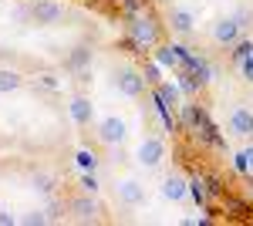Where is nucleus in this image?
<instances>
[{"mask_svg": "<svg viewBox=\"0 0 253 226\" xmlns=\"http://www.w3.org/2000/svg\"><path fill=\"white\" fill-rule=\"evenodd\" d=\"M128 41H135L138 47H152V44H159V27H156V20L145 17V14L132 17V24H128Z\"/></svg>", "mask_w": 253, "mask_h": 226, "instance_id": "1", "label": "nucleus"}, {"mask_svg": "<svg viewBox=\"0 0 253 226\" xmlns=\"http://www.w3.org/2000/svg\"><path fill=\"white\" fill-rule=\"evenodd\" d=\"M135 159L145 166V169H156L159 162L166 159V142L162 138H156V135H149V138H142V145H138Z\"/></svg>", "mask_w": 253, "mask_h": 226, "instance_id": "2", "label": "nucleus"}, {"mask_svg": "<svg viewBox=\"0 0 253 226\" xmlns=\"http://www.w3.org/2000/svg\"><path fill=\"white\" fill-rule=\"evenodd\" d=\"M115 88L125 98H138V94L145 91V75H138V71H132V68H125V71H118L115 75Z\"/></svg>", "mask_w": 253, "mask_h": 226, "instance_id": "3", "label": "nucleus"}, {"mask_svg": "<svg viewBox=\"0 0 253 226\" xmlns=\"http://www.w3.org/2000/svg\"><path fill=\"white\" fill-rule=\"evenodd\" d=\"M31 17H34V24H58L61 17H64V7L61 3H54V0H34L31 3Z\"/></svg>", "mask_w": 253, "mask_h": 226, "instance_id": "4", "label": "nucleus"}, {"mask_svg": "<svg viewBox=\"0 0 253 226\" xmlns=\"http://www.w3.org/2000/svg\"><path fill=\"white\" fill-rule=\"evenodd\" d=\"M98 138H101L105 145H118V142L125 138V122H122L118 115L101 118V125H98Z\"/></svg>", "mask_w": 253, "mask_h": 226, "instance_id": "5", "label": "nucleus"}, {"mask_svg": "<svg viewBox=\"0 0 253 226\" xmlns=\"http://www.w3.org/2000/svg\"><path fill=\"white\" fill-rule=\"evenodd\" d=\"M115 196H118V203H125V206H138V203H145V186L138 179H122Z\"/></svg>", "mask_w": 253, "mask_h": 226, "instance_id": "6", "label": "nucleus"}, {"mask_svg": "<svg viewBox=\"0 0 253 226\" xmlns=\"http://www.w3.org/2000/svg\"><path fill=\"white\" fill-rule=\"evenodd\" d=\"M230 132L240 135V138H253V112L250 108H233L230 112Z\"/></svg>", "mask_w": 253, "mask_h": 226, "instance_id": "7", "label": "nucleus"}, {"mask_svg": "<svg viewBox=\"0 0 253 226\" xmlns=\"http://www.w3.org/2000/svg\"><path fill=\"white\" fill-rule=\"evenodd\" d=\"M240 20L236 17H223V20H216V27H213V38L216 44H236V38H240Z\"/></svg>", "mask_w": 253, "mask_h": 226, "instance_id": "8", "label": "nucleus"}, {"mask_svg": "<svg viewBox=\"0 0 253 226\" xmlns=\"http://www.w3.org/2000/svg\"><path fill=\"white\" fill-rule=\"evenodd\" d=\"M186 192H189V182H186L182 176H169V179L162 182V196H166L169 203H182Z\"/></svg>", "mask_w": 253, "mask_h": 226, "instance_id": "9", "label": "nucleus"}, {"mask_svg": "<svg viewBox=\"0 0 253 226\" xmlns=\"http://www.w3.org/2000/svg\"><path fill=\"white\" fill-rule=\"evenodd\" d=\"M71 213L78 216L81 223L98 220V206H95V199H91V192H84V196H78V199H71Z\"/></svg>", "mask_w": 253, "mask_h": 226, "instance_id": "10", "label": "nucleus"}, {"mask_svg": "<svg viewBox=\"0 0 253 226\" xmlns=\"http://www.w3.org/2000/svg\"><path fill=\"white\" fill-rule=\"evenodd\" d=\"M169 24H172L175 34H193L196 17L189 14V10H182V7H172V14H169Z\"/></svg>", "mask_w": 253, "mask_h": 226, "instance_id": "11", "label": "nucleus"}, {"mask_svg": "<svg viewBox=\"0 0 253 226\" xmlns=\"http://www.w3.org/2000/svg\"><path fill=\"white\" fill-rule=\"evenodd\" d=\"M71 118H75L78 125H91V118H95V105H91L88 98H75V101H71Z\"/></svg>", "mask_w": 253, "mask_h": 226, "instance_id": "12", "label": "nucleus"}, {"mask_svg": "<svg viewBox=\"0 0 253 226\" xmlns=\"http://www.w3.org/2000/svg\"><path fill=\"white\" fill-rule=\"evenodd\" d=\"M189 196L196 199V206H206V203H210V196H213V189H210V179H203V176L189 179Z\"/></svg>", "mask_w": 253, "mask_h": 226, "instance_id": "13", "label": "nucleus"}, {"mask_svg": "<svg viewBox=\"0 0 253 226\" xmlns=\"http://www.w3.org/2000/svg\"><path fill=\"white\" fill-rule=\"evenodd\" d=\"M159 64L162 68H179L182 64V54H179V44H166V47H159Z\"/></svg>", "mask_w": 253, "mask_h": 226, "instance_id": "14", "label": "nucleus"}, {"mask_svg": "<svg viewBox=\"0 0 253 226\" xmlns=\"http://www.w3.org/2000/svg\"><path fill=\"white\" fill-rule=\"evenodd\" d=\"M20 85H24V78H20L17 71H10V68H3V71H0V94L17 91Z\"/></svg>", "mask_w": 253, "mask_h": 226, "instance_id": "15", "label": "nucleus"}, {"mask_svg": "<svg viewBox=\"0 0 253 226\" xmlns=\"http://www.w3.org/2000/svg\"><path fill=\"white\" fill-rule=\"evenodd\" d=\"M84 64H91V47H75L71 57H68V68L71 71H81Z\"/></svg>", "mask_w": 253, "mask_h": 226, "instance_id": "16", "label": "nucleus"}, {"mask_svg": "<svg viewBox=\"0 0 253 226\" xmlns=\"http://www.w3.org/2000/svg\"><path fill=\"white\" fill-rule=\"evenodd\" d=\"M156 94L166 101V105H179V88L175 85H166V81H159L156 85Z\"/></svg>", "mask_w": 253, "mask_h": 226, "instance_id": "17", "label": "nucleus"}, {"mask_svg": "<svg viewBox=\"0 0 253 226\" xmlns=\"http://www.w3.org/2000/svg\"><path fill=\"white\" fill-rule=\"evenodd\" d=\"M31 182H34V192H41V196H51V192H54V179H51L47 172H38Z\"/></svg>", "mask_w": 253, "mask_h": 226, "instance_id": "18", "label": "nucleus"}, {"mask_svg": "<svg viewBox=\"0 0 253 226\" xmlns=\"http://www.w3.org/2000/svg\"><path fill=\"white\" fill-rule=\"evenodd\" d=\"M145 7H149V0H122V10H125L128 17H138V14H145Z\"/></svg>", "mask_w": 253, "mask_h": 226, "instance_id": "19", "label": "nucleus"}, {"mask_svg": "<svg viewBox=\"0 0 253 226\" xmlns=\"http://www.w3.org/2000/svg\"><path fill=\"white\" fill-rule=\"evenodd\" d=\"M78 166L84 172H95L98 169V155H95V152H88V149H81L78 152Z\"/></svg>", "mask_w": 253, "mask_h": 226, "instance_id": "20", "label": "nucleus"}, {"mask_svg": "<svg viewBox=\"0 0 253 226\" xmlns=\"http://www.w3.org/2000/svg\"><path fill=\"white\" fill-rule=\"evenodd\" d=\"M250 54H253V41H240V44H236V51H233V61L240 64V61H247Z\"/></svg>", "mask_w": 253, "mask_h": 226, "instance_id": "21", "label": "nucleus"}, {"mask_svg": "<svg viewBox=\"0 0 253 226\" xmlns=\"http://www.w3.org/2000/svg\"><path fill=\"white\" fill-rule=\"evenodd\" d=\"M81 189H84V192H91V196L98 192V179H95V172H84V176H81Z\"/></svg>", "mask_w": 253, "mask_h": 226, "instance_id": "22", "label": "nucleus"}, {"mask_svg": "<svg viewBox=\"0 0 253 226\" xmlns=\"http://www.w3.org/2000/svg\"><path fill=\"white\" fill-rule=\"evenodd\" d=\"M24 223H27V226H41V223H47V213H41V209H38V213L24 216Z\"/></svg>", "mask_w": 253, "mask_h": 226, "instance_id": "23", "label": "nucleus"}, {"mask_svg": "<svg viewBox=\"0 0 253 226\" xmlns=\"http://www.w3.org/2000/svg\"><path fill=\"white\" fill-rule=\"evenodd\" d=\"M10 17H14V20H34V17H31V7H14Z\"/></svg>", "mask_w": 253, "mask_h": 226, "instance_id": "24", "label": "nucleus"}, {"mask_svg": "<svg viewBox=\"0 0 253 226\" xmlns=\"http://www.w3.org/2000/svg\"><path fill=\"white\" fill-rule=\"evenodd\" d=\"M240 68H243V75H247V81H253V54L247 57V61H240Z\"/></svg>", "mask_w": 253, "mask_h": 226, "instance_id": "25", "label": "nucleus"}, {"mask_svg": "<svg viewBox=\"0 0 253 226\" xmlns=\"http://www.w3.org/2000/svg\"><path fill=\"white\" fill-rule=\"evenodd\" d=\"M17 223V216H14V213H3V209H0V226H14Z\"/></svg>", "mask_w": 253, "mask_h": 226, "instance_id": "26", "label": "nucleus"}, {"mask_svg": "<svg viewBox=\"0 0 253 226\" xmlns=\"http://www.w3.org/2000/svg\"><path fill=\"white\" fill-rule=\"evenodd\" d=\"M236 20H240V27H250L253 14H250V10H240V14H236Z\"/></svg>", "mask_w": 253, "mask_h": 226, "instance_id": "27", "label": "nucleus"}, {"mask_svg": "<svg viewBox=\"0 0 253 226\" xmlns=\"http://www.w3.org/2000/svg\"><path fill=\"white\" fill-rule=\"evenodd\" d=\"M236 169H240V172H250V166H247V155H243V152L236 155Z\"/></svg>", "mask_w": 253, "mask_h": 226, "instance_id": "28", "label": "nucleus"}, {"mask_svg": "<svg viewBox=\"0 0 253 226\" xmlns=\"http://www.w3.org/2000/svg\"><path fill=\"white\" fill-rule=\"evenodd\" d=\"M243 155H247V166H250V169H253V145H250V149H247V152H243Z\"/></svg>", "mask_w": 253, "mask_h": 226, "instance_id": "29", "label": "nucleus"}]
</instances>
